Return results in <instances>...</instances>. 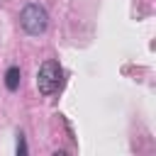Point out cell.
I'll return each instance as SVG.
<instances>
[{
	"label": "cell",
	"mask_w": 156,
	"mask_h": 156,
	"mask_svg": "<svg viewBox=\"0 0 156 156\" xmlns=\"http://www.w3.org/2000/svg\"><path fill=\"white\" fill-rule=\"evenodd\" d=\"M37 88L41 95H56L63 88V68L58 61H44L37 71Z\"/></svg>",
	"instance_id": "obj_1"
},
{
	"label": "cell",
	"mask_w": 156,
	"mask_h": 156,
	"mask_svg": "<svg viewBox=\"0 0 156 156\" xmlns=\"http://www.w3.org/2000/svg\"><path fill=\"white\" fill-rule=\"evenodd\" d=\"M20 27H22L27 34H32V37L44 34L46 27H49V12L44 10V5H39V2L24 5L22 12H20Z\"/></svg>",
	"instance_id": "obj_2"
},
{
	"label": "cell",
	"mask_w": 156,
	"mask_h": 156,
	"mask_svg": "<svg viewBox=\"0 0 156 156\" xmlns=\"http://www.w3.org/2000/svg\"><path fill=\"white\" fill-rule=\"evenodd\" d=\"M20 78H22V71H20L17 66H10L7 73H5V85H7V90H17V88H20Z\"/></svg>",
	"instance_id": "obj_3"
},
{
	"label": "cell",
	"mask_w": 156,
	"mask_h": 156,
	"mask_svg": "<svg viewBox=\"0 0 156 156\" xmlns=\"http://www.w3.org/2000/svg\"><path fill=\"white\" fill-rule=\"evenodd\" d=\"M17 154H27V144H24L22 134H20V141H17Z\"/></svg>",
	"instance_id": "obj_4"
}]
</instances>
